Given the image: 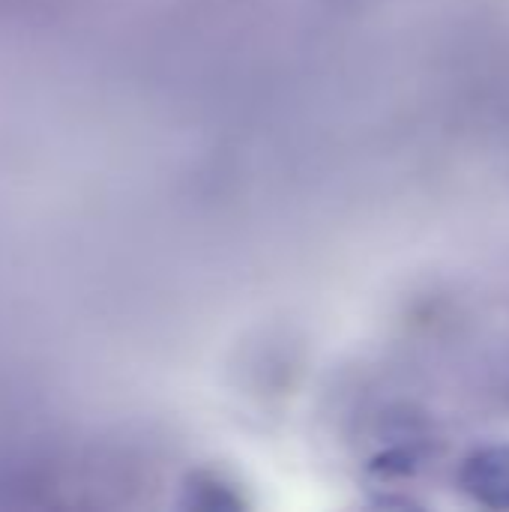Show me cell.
<instances>
[{
  "label": "cell",
  "instance_id": "obj_1",
  "mask_svg": "<svg viewBox=\"0 0 509 512\" xmlns=\"http://www.w3.org/2000/svg\"><path fill=\"white\" fill-rule=\"evenodd\" d=\"M459 489L486 510L509 512V444L477 447L459 465Z\"/></svg>",
  "mask_w": 509,
  "mask_h": 512
}]
</instances>
